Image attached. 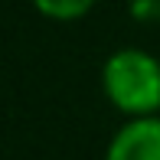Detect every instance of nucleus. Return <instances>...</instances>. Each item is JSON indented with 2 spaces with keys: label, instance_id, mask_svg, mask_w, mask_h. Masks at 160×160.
Segmentation results:
<instances>
[{
  "label": "nucleus",
  "instance_id": "1",
  "mask_svg": "<svg viewBox=\"0 0 160 160\" xmlns=\"http://www.w3.org/2000/svg\"><path fill=\"white\" fill-rule=\"evenodd\" d=\"M108 101L128 118H150L160 111V62L144 49H118L101 69Z\"/></svg>",
  "mask_w": 160,
  "mask_h": 160
},
{
  "label": "nucleus",
  "instance_id": "2",
  "mask_svg": "<svg viewBox=\"0 0 160 160\" xmlns=\"http://www.w3.org/2000/svg\"><path fill=\"white\" fill-rule=\"evenodd\" d=\"M105 160H160V114L131 118L111 137Z\"/></svg>",
  "mask_w": 160,
  "mask_h": 160
},
{
  "label": "nucleus",
  "instance_id": "3",
  "mask_svg": "<svg viewBox=\"0 0 160 160\" xmlns=\"http://www.w3.org/2000/svg\"><path fill=\"white\" fill-rule=\"evenodd\" d=\"M98 0H33V7L49 20H59V23H69V20H78L95 7Z\"/></svg>",
  "mask_w": 160,
  "mask_h": 160
}]
</instances>
